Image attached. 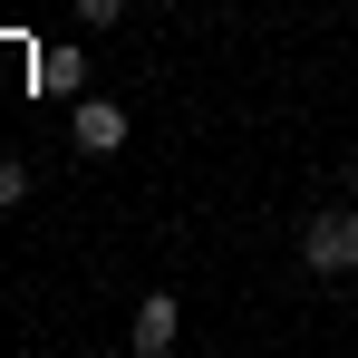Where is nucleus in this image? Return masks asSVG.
I'll list each match as a JSON object with an SVG mask.
<instances>
[{
  "instance_id": "1",
  "label": "nucleus",
  "mask_w": 358,
  "mask_h": 358,
  "mask_svg": "<svg viewBox=\"0 0 358 358\" xmlns=\"http://www.w3.org/2000/svg\"><path fill=\"white\" fill-rule=\"evenodd\" d=\"M300 262L310 271H358V203H329L300 223Z\"/></svg>"
},
{
  "instance_id": "2",
  "label": "nucleus",
  "mask_w": 358,
  "mask_h": 358,
  "mask_svg": "<svg viewBox=\"0 0 358 358\" xmlns=\"http://www.w3.org/2000/svg\"><path fill=\"white\" fill-rule=\"evenodd\" d=\"M126 339H136V358H165L184 339V310H175V291H145V310H136V329H126Z\"/></svg>"
},
{
  "instance_id": "3",
  "label": "nucleus",
  "mask_w": 358,
  "mask_h": 358,
  "mask_svg": "<svg viewBox=\"0 0 358 358\" xmlns=\"http://www.w3.org/2000/svg\"><path fill=\"white\" fill-rule=\"evenodd\" d=\"M68 136H78V155H117V145H126V107L78 97V126H68Z\"/></svg>"
},
{
  "instance_id": "4",
  "label": "nucleus",
  "mask_w": 358,
  "mask_h": 358,
  "mask_svg": "<svg viewBox=\"0 0 358 358\" xmlns=\"http://www.w3.org/2000/svg\"><path fill=\"white\" fill-rule=\"evenodd\" d=\"M20 203H29V165H10V155H0V213H20Z\"/></svg>"
},
{
  "instance_id": "5",
  "label": "nucleus",
  "mask_w": 358,
  "mask_h": 358,
  "mask_svg": "<svg viewBox=\"0 0 358 358\" xmlns=\"http://www.w3.org/2000/svg\"><path fill=\"white\" fill-rule=\"evenodd\" d=\"M78 20H87V29H117V20H126V0H78Z\"/></svg>"
}]
</instances>
